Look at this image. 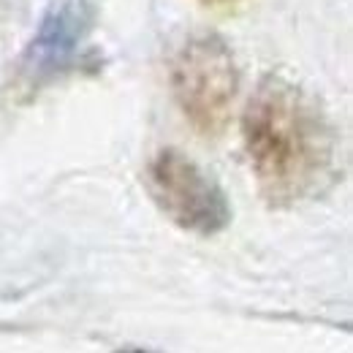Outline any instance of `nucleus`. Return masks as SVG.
<instances>
[{"mask_svg": "<svg viewBox=\"0 0 353 353\" xmlns=\"http://www.w3.org/2000/svg\"><path fill=\"white\" fill-rule=\"evenodd\" d=\"M147 190L158 210L185 231L210 236L231 221L221 185L179 150H161L147 166Z\"/></svg>", "mask_w": 353, "mask_h": 353, "instance_id": "7ed1b4c3", "label": "nucleus"}, {"mask_svg": "<svg viewBox=\"0 0 353 353\" xmlns=\"http://www.w3.org/2000/svg\"><path fill=\"white\" fill-rule=\"evenodd\" d=\"M245 147L259 182L274 201L312 190L332 163V133L307 92L283 77H266L242 120Z\"/></svg>", "mask_w": 353, "mask_h": 353, "instance_id": "f257e3e1", "label": "nucleus"}, {"mask_svg": "<svg viewBox=\"0 0 353 353\" xmlns=\"http://www.w3.org/2000/svg\"><path fill=\"white\" fill-rule=\"evenodd\" d=\"M236 82L234 54L218 36L190 39L172 68L176 103L201 133H218L228 123Z\"/></svg>", "mask_w": 353, "mask_h": 353, "instance_id": "f03ea898", "label": "nucleus"}, {"mask_svg": "<svg viewBox=\"0 0 353 353\" xmlns=\"http://www.w3.org/2000/svg\"><path fill=\"white\" fill-rule=\"evenodd\" d=\"M79 39V17L71 8H63L60 14L49 17L33 44V65L36 68H54L60 65Z\"/></svg>", "mask_w": 353, "mask_h": 353, "instance_id": "20e7f679", "label": "nucleus"}, {"mask_svg": "<svg viewBox=\"0 0 353 353\" xmlns=\"http://www.w3.org/2000/svg\"><path fill=\"white\" fill-rule=\"evenodd\" d=\"M120 353H152V351H141V348H128V351H120Z\"/></svg>", "mask_w": 353, "mask_h": 353, "instance_id": "39448f33", "label": "nucleus"}]
</instances>
